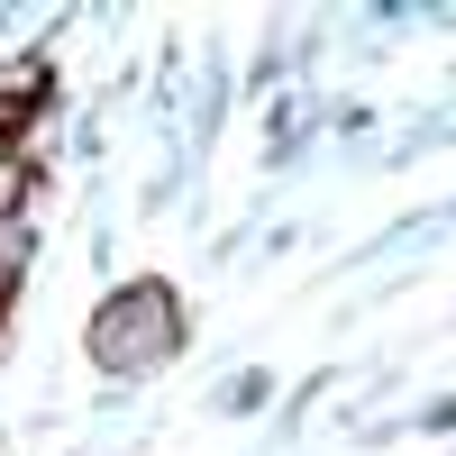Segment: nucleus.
<instances>
[{
	"label": "nucleus",
	"mask_w": 456,
	"mask_h": 456,
	"mask_svg": "<svg viewBox=\"0 0 456 456\" xmlns=\"http://www.w3.org/2000/svg\"><path fill=\"white\" fill-rule=\"evenodd\" d=\"M10 201H19V165L0 156V210H10Z\"/></svg>",
	"instance_id": "1"
}]
</instances>
